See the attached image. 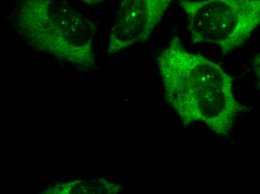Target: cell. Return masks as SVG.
<instances>
[{
	"label": "cell",
	"instance_id": "1",
	"mask_svg": "<svg viewBox=\"0 0 260 194\" xmlns=\"http://www.w3.org/2000/svg\"><path fill=\"white\" fill-rule=\"evenodd\" d=\"M157 64L165 97L182 124H203L223 138L231 134L245 107L219 64L188 51L177 37L158 55Z\"/></svg>",
	"mask_w": 260,
	"mask_h": 194
},
{
	"label": "cell",
	"instance_id": "2",
	"mask_svg": "<svg viewBox=\"0 0 260 194\" xmlns=\"http://www.w3.org/2000/svg\"><path fill=\"white\" fill-rule=\"evenodd\" d=\"M19 34L33 49L80 69L94 66V25L59 0H21Z\"/></svg>",
	"mask_w": 260,
	"mask_h": 194
},
{
	"label": "cell",
	"instance_id": "3",
	"mask_svg": "<svg viewBox=\"0 0 260 194\" xmlns=\"http://www.w3.org/2000/svg\"><path fill=\"white\" fill-rule=\"evenodd\" d=\"M191 40L226 55L243 46L260 26V0H180Z\"/></svg>",
	"mask_w": 260,
	"mask_h": 194
},
{
	"label": "cell",
	"instance_id": "4",
	"mask_svg": "<svg viewBox=\"0 0 260 194\" xmlns=\"http://www.w3.org/2000/svg\"><path fill=\"white\" fill-rule=\"evenodd\" d=\"M174 0H122L109 34V56L148 40Z\"/></svg>",
	"mask_w": 260,
	"mask_h": 194
},
{
	"label": "cell",
	"instance_id": "5",
	"mask_svg": "<svg viewBox=\"0 0 260 194\" xmlns=\"http://www.w3.org/2000/svg\"><path fill=\"white\" fill-rule=\"evenodd\" d=\"M121 187L104 179L92 181H74L52 186L45 193H117Z\"/></svg>",
	"mask_w": 260,
	"mask_h": 194
},
{
	"label": "cell",
	"instance_id": "6",
	"mask_svg": "<svg viewBox=\"0 0 260 194\" xmlns=\"http://www.w3.org/2000/svg\"><path fill=\"white\" fill-rule=\"evenodd\" d=\"M253 69L255 77H256L257 87L260 91V52L256 55L254 60H253Z\"/></svg>",
	"mask_w": 260,
	"mask_h": 194
},
{
	"label": "cell",
	"instance_id": "7",
	"mask_svg": "<svg viewBox=\"0 0 260 194\" xmlns=\"http://www.w3.org/2000/svg\"><path fill=\"white\" fill-rule=\"evenodd\" d=\"M77 1L80 2V3L93 7V6H98V4L102 3L104 0H77Z\"/></svg>",
	"mask_w": 260,
	"mask_h": 194
}]
</instances>
